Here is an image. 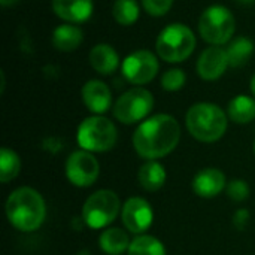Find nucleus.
<instances>
[{"label": "nucleus", "mask_w": 255, "mask_h": 255, "mask_svg": "<svg viewBox=\"0 0 255 255\" xmlns=\"http://www.w3.org/2000/svg\"><path fill=\"white\" fill-rule=\"evenodd\" d=\"M181 126L175 117L157 114L139 124L133 134L136 152L148 160H157L170 154L179 143Z\"/></svg>", "instance_id": "f257e3e1"}, {"label": "nucleus", "mask_w": 255, "mask_h": 255, "mask_svg": "<svg viewBox=\"0 0 255 255\" xmlns=\"http://www.w3.org/2000/svg\"><path fill=\"white\" fill-rule=\"evenodd\" d=\"M6 217L16 230L25 233L34 232L45 221V200L30 187L16 188L6 200Z\"/></svg>", "instance_id": "f03ea898"}, {"label": "nucleus", "mask_w": 255, "mask_h": 255, "mask_svg": "<svg viewBox=\"0 0 255 255\" xmlns=\"http://www.w3.org/2000/svg\"><path fill=\"white\" fill-rule=\"evenodd\" d=\"M185 124L194 139L211 143L227 131V115L218 105L200 102L188 109Z\"/></svg>", "instance_id": "7ed1b4c3"}, {"label": "nucleus", "mask_w": 255, "mask_h": 255, "mask_svg": "<svg viewBox=\"0 0 255 255\" xmlns=\"http://www.w3.org/2000/svg\"><path fill=\"white\" fill-rule=\"evenodd\" d=\"M197 45L193 30L182 24L173 22L166 25L157 36L155 51L158 58L167 63H182L191 57Z\"/></svg>", "instance_id": "20e7f679"}, {"label": "nucleus", "mask_w": 255, "mask_h": 255, "mask_svg": "<svg viewBox=\"0 0 255 255\" xmlns=\"http://www.w3.org/2000/svg\"><path fill=\"white\" fill-rule=\"evenodd\" d=\"M200 37L212 45V46H223L227 45L236 31V18L230 9L223 4H212L208 6L197 22Z\"/></svg>", "instance_id": "39448f33"}, {"label": "nucleus", "mask_w": 255, "mask_h": 255, "mask_svg": "<svg viewBox=\"0 0 255 255\" xmlns=\"http://www.w3.org/2000/svg\"><path fill=\"white\" fill-rule=\"evenodd\" d=\"M76 139L79 146L88 152H106L115 146L118 131L109 118L93 115L79 124Z\"/></svg>", "instance_id": "423d86ee"}, {"label": "nucleus", "mask_w": 255, "mask_h": 255, "mask_svg": "<svg viewBox=\"0 0 255 255\" xmlns=\"http://www.w3.org/2000/svg\"><path fill=\"white\" fill-rule=\"evenodd\" d=\"M121 208L120 197L111 190L93 193L82 206V220L90 229H105L114 223Z\"/></svg>", "instance_id": "0eeeda50"}, {"label": "nucleus", "mask_w": 255, "mask_h": 255, "mask_svg": "<svg viewBox=\"0 0 255 255\" xmlns=\"http://www.w3.org/2000/svg\"><path fill=\"white\" fill-rule=\"evenodd\" d=\"M154 108V96L142 87H134L118 97L114 105V117L123 124H134L146 118Z\"/></svg>", "instance_id": "6e6552de"}, {"label": "nucleus", "mask_w": 255, "mask_h": 255, "mask_svg": "<svg viewBox=\"0 0 255 255\" xmlns=\"http://www.w3.org/2000/svg\"><path fill=\"white\" fill-rule=\"evenodd\" d=\"M158 55L148 49H137L121 61V73L133 85H146L158 73Z\"/></svg>", "instance_id": "1a4fd4ad"}, {"label": "nucleus", "mask_w": 255, "mask_h": 255, "mask_svg": "<svg viewBox=\"0 0 255 255\" xmlns=\"http://www.w3.org/2000/svg\"><path fill=\"white\" fill-rule=\"evenodd\" d=\"M100 166L96 157L85 151H75L66 161V176L76 187H91L99 178Z\"/></svg>", "instance_id": "9d476101"}, {"label": "nucleus", "mask_w": 255, "mask_h": 255, "mask_svg": "<svg viewBox=\"0 0 255 255\" xmlns=\"http://www.w3.org/2000/svg\"><path fill=\"white\" fill-rule=\"evenodd\" d=\"M121 217L126 229L134 235H139L151 227L154 220V212L151 205L145 199L131 197L123 206Z\"/></svg>", "instance_id": "9b49d317"}, {"label": "nucleus", "mask_w": 255, "mask_h": 255, "mask_svg": "<svg viewBox=\"0 0 255 255\" xmlns=\"http://www.w3.org/2000/svg\"><path fill=\"white\" fill-rule=\"evenodd\" d=\"M229 67V58L226 48L223 46H208L203 49L197 58L196 70L197 75L208 82L220 79Z\"/></svg>", "instance_id": "f8f14e48"}, {"label": "nucleus", "mask_w": 255, "mask_h": 255, "mask_svg": "<svg viewBox=\"0 0 255 255\" xmlns=\"http://www.w3.org/2000/svg\"><path fill=\"white\" fill-rule=\"evenodd\" d=\"M81 96L87 109L94 115L105 114L112 105L111 90L108 84L100 79H90L88 82H85L81 90Z\"/></svg>", "instance_id": "ddd939ff"}, {"label": "nucleus", "mask_w": 255, "mask_h": 255, "mask_svg": "<svg viewBox=\"0 0 255 255\" xmlns=\"http://www.w3.org/2000/svg\"><path fill=\"white\" fill-rule=\"evenodd\" d=\"M51 6L60 19L70 24H82L94 12L93 0H52Z\"/></svg>", "instance_id": "4468645a"}, {"label": "nucleus", "mask_w": 255, "mask_h": 255, "mask_svg": "<svg viewBox=\"0 0 255 255\" xmlns=\"http://www.w3.org/2000/svg\"><path fill=\"white\" fill-rule=\"evenodd\" d=\"M227 188L226 176L220 169H203L193 179V191L203 199H212Z\"/></svg>", "instance_id": "2eb2a0df"}, {"label": "nucleus", "mask_w": 255, "mask_h": 255, "mask_svg": "<svg viewBox=\"0 0 255 255\" xmlns=\"http://www.w3.org/2000/svg\"><path fill=\"white\" fill-rule=\"evenodd\" d=\"M91 67L100 75H112L120 67V55L109 43H97L88 55Z\"/></svg>", "instance_id": "dca6fc26"}, {"label": "nucleus", "mask_w": 255, "mask_h": 255, "mask_svg": "<svg viewBox=\"0 0 255 255\" xmlns=\"http://www.w3.org/2000/svg\"><path fill=\"white\" fill-rule=\"evenodd\" d=\"M51 42L57 51L72 52L76 51L84 42V31L78 24H60L54 28Z\"/></svg>", "instance_id": "f3484780"}, {"label": "nucleus", "mask_w": 255, "mask_h": 255, "mask_svg": "<svg viewBox=\"0 0 255 255\" xmlns=\"http://www.w3.org/2000/svg\"><path fill=\"white\" fill-rule=\"evenodd\" d=\"M226 52L230 67H242L254 54V42L247 36H236L227 43Z\"/></svg>", "instance_id": "a211bd4d"}, {"label": "nucleus", "mask_w": 255, "mask_h": 255, "mask_svg": "<svg viewBox=\"0 0 255 255\" xmlns=\"http://www.w3.org/2000/svg\"><path fill=\"white\" fill-rule=\"evenodd\" d=\"M137 178H139V184L143 190L157 191L166 182V170L158 161L149 160L140 166Z\"/></svg>", "instance_id": "6ab92c4d"}, {"label": "nucleus", "mask_w": 255, "mask_h": 255, "mask_svg": "<svg viewBox=\"0 0 255 255\" xmlns=\"http://www.w3.org/2000/svg\"><path fill=\"white\" fill-rule=\"evenodd\" d=\"M229 118L236 124H248L255 118V100L250 96L239 94L227 106Z\"/></svg>", "instance_id": "aec40b11"}, {"label": "nucleus", "mask_w": 255, "mask_h": 255, "mask_svg": "<svg viewBox=\"0 0 255 255\" xmlns=\"http://www.w3.org/2000/svg\"><path fill=\"white\" fill-rule=\"evenodd\" d=\"M100 248L103 253L109 255H121L128 251L130 248V239L128 235L121 229H108L100 236Z\"/></svg>", "instance_id": "412c9836"}, {"label": "nucleus", "mask_w": 255, "mask_h": 255, "mask_svg": "<svg viewBox=\"0 0 255 255\" xmlns=\"http://www.w3.org/2000/svg\"><path fill=\"white\" fill-rule=\"evenodd\" d=\"M112 16L120 25H133L140 16V6L136 0H115L112 6Z\"/></svg>", "instance_id": "4be33fe9"}, {"label": "nucleus", "mask_w": 255, "mask_h": 255, "mask_svg": "<svg viewBox=\"0 0 255 255\" xmlns=\"http://www.w3.org/2000/svg\"><path fill=\"white\" fill-rule=\"evenodd\" d=\"M21 170V160L9 148H1L0 151V181L3 184L15 179Z\"/></svg>", "instance_id": "5701e85b"}, {"label": "nucleus", "mask_w": 255, "mask_h": 255, "mask_svg": "<svg viewBox=\"0 0 255 255\" xmlns=\"http://www.w3.org/2000/svg\"><path fill=\"white\" fill-rule=\"evenodd\" d=\"M128 255H166L163 244L154 236H139L131 241Z\"/></svg>", "instance_id": "b1692460"}, {"label": "nucleus", "mask_w": 255, "mask_h": 255, "mask_svg": "<svg viewBox=\"0 0 255 255\" xmlns=\"http://www.w3.org/2000/svg\"><path fill=\"white\" fill-rule=\"evenodd\" d=\"M185 82H187V75L182 69H178V67H172L166 70L161 76V88L169 93L182 90Z\"/></svg>", "instance_id": "393cba45"}, {"label": "nucleus", "mask_w": 255, "mask_h": 255, "mask_svg": "<svg viewBox=\"0 0 255 255\" xmlns=\"http://www.w3.org/2000/svg\"><path fill=\"white\" fill-rule=\"evenodd\" d=\"M145 12L151 16H164L173 6V0H142Z\"/></svg>", "instance_id": "a878e982"}, {"label": "nucleus", "mask_w": 255, "mask_h": 255, "mask_svg": "<svg viewBox=\"0 0 255 255\" xmlns=\"http://www.w3.org/2000/svg\"><path fill=\"white\" fill-rule=\"evenodd\" d=\"M227 194L235 202H244L250 196V187L242 179H235L230 184H227Z\"/></svg>", "instance_id": "bb28decb"}, {"label": "nucleus", "mask_w": 255, "mask_h": 255, "mask_svg": "<svg viewBox=\"0 0 255 255\" xmlns=\"http://www.w3.org/2000/svg\"><path fill=\"white\" fill-rule=\"evenodd\" d=\"M248 220H250V212L247 209H239L236 214H235V218H233V223H235V227L238 230H244L248 224Z\"/></svg>", "instance_id": "cd10ccee"}, {"label": "nucleus", "mask_w": 255, "mask_h": 255, "mask_svg": "<svg viewBox=\"0 0 255 255\" xmlns=\"http://www.w3.org/2000/svg\"><path fill=\"white\" fill-rule=\"evenodd\" d=\"M19 0H0V4L3 6V7H7V6H13V4H16Z\"/></svg>", "instance_id": "c85d7f7f"}, {"label": "nucleus", "mask_w": 255, "mask_h": 255, "mask_svg": "<svg viewBox=\"0 0 255 255\" xmlns=\"http://www.w3.org/2000/svg\"><path fill=\"white\" fill-rule=\"evenodd\" d=\"M0 81H1V87H0V93H3L4 91V72L3 70H0Z\"/></svg>", "instance_id": "c756f323"}, {"label": "nucleus", "mask_w": 255, "mask_h": 255, "mask_svg": "<svg viewBox=\"0 0 255 255\" xmlns=\"http://www.w3.org/2000/svg\"><path fill=\"white\" fill-rule=\"evenodd\" d=\"M250 88H251V93L254 94V97H255V73L253 75V78H251V82H250Z\"/></svg>", "instance_id": "7c9ffc66"}, {"label": "nucleus", "mask_w": 255, "mask_h": 255, "mask_svg": "<svg viewBox=\"0 0 255 255\" xmlns=\"http://www.w3.org/2000/svg\"><path fill=\"white\" fill-rule=\"evenodd\" d=\"M239 3H244V4H251V3H255V0H236Z\"/></svg>", "instance_id": "2f4dec72"}, {"label": "nucleus", "mask_w": 255, "mask_h": 255, "mask_svg": "<svg viewBox=\"0 0 255 255\" xmlns=\"http://www.w3.org/2000/svg\"><path fill=\"white\" fill-rule=\"evenodd\" d=\"M254 151H255V142H254Z\"/></svg>", "instance_id": "473e14b6"}]
</instances>
